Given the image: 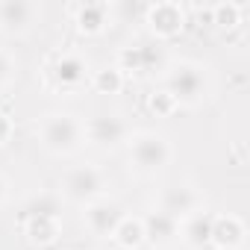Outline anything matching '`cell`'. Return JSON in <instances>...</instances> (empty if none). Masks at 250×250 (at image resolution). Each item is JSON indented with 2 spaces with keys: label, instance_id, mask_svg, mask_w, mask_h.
<instances>
[{
  "label": "cell",
  "instance_id": "1",
  "mask_svg": "<svg viewBox=\"0 0 250 250\" xmlns=\"http://www.w3.org/2000/svg\"><path fill=\"white\" fill-rule=\"evenodd\" d=\"M165 91L174 97L177 106H197L209 91L206 68L197 62H180L165 71Z\"/></svg>",
  "mask_w": 250,
  "mask_h": 250
},
{
  "label": "cell",
  "instance_id": "2",
  "mask_svg": "<svg viewBox=\"0 0 250 250\" xmlns=\"http://www.w3.org/2000/svg\"><path fill=\"white\" fill-rule=\"evenodd\" d=\"M39 136H42V145H44L50 153L68 156V153H74V150L83 145L85 130H83V124H80L74 115H68V112H53V115H47V118L42 121Z\"/></svg>",
  "mask_w": 250,
  "mask_h": 250
},
{
  "label": "cell",
  "instance_id": "3",
  "mask_svg": "<svg viewBox=\"0 0 250 250\" xmlns=\"http://www.w3.org/2000/svg\"><path fill=\"white\" fill-rule=\"evenodd\" d=\"M130 159H133V165H136L139 171L156 174V171H162V168L174 159V147H171V142H168L165 136H159V133H139V136H133V142H130Z\"/></svg>",
  "mask_w": 250,
  "mask_h": 250
},
{
  "label": "cell",
  "instance_id": "4",
  "mask_svg": "<svg viewBox=\"0 0 250 250\" xmlns=\"http://www.w3.org/2000/svg\"><path fill=\"white\" fill-rule=\"evenodd\" d=\"M103 191H106V180L94 165L71 168L62 177V194L74 203H94L103 197Z\"/></svg>",
  "mask_w": 250,
  "mask_h": 250
},
{
  "label": "cell",
  "instance_id": "5",
  "mask_svg": "<svg viewBox=\"0 0 250 250\" xmlns=\"http://www.w3.org/2000/svg\"><path fill=\"white\" fill-rule=\"evenodd\" d=\"M118 71H136V74H156L165 71V47L153 39L136 42L121 50V68Z\"/></svg>",
  "mask_w": 250,
  "mask_h": 250
},
{
  "label": "cell",
  "instance_id": "6",
  "mask_svg": "<svg viewBox=\"0 0 250 250\" xmlns=\"http://www.w3.org/2000/svg\"><path fill=\"white\" fill-rule=\"evenodd\" d=\"M83 130H85L88 142H94L97 147H118L121 142H127V136H130L127 121H124L118 112H100V115H94Z\"/></svg>",
  "mask_w": 250,
  "mask_h": 250
},
{
  "label": "cell",
  "instance_id": "7",
  "mask_svg": "<svg viewBox=\"0 0 250 250\" xmlns=\"http://www.w3.org/2000/svg\"><path fill=\"white\" fill-rule=\"evenodd\" d=\"M124 218H127V215H124L121 203H115V200H103L100 197V200L85 206V227L94 235H100V238H112Z\"/></svg>",
  "mask_w": 250,
  "mask_h": 250
},
{
  "label": "cell",
  "instance_id": "8",
  "mask_svg": "<svg viewBox=\"0 0 250 250\" xmlns=\"http://www.w3.org/2000/svg\"><path fill=\"white\" fill-rule=\"evenodd\" d=\"M159 209L165 215H171L174 221H186L188 215H194L197 209H203V197L191 186H168L159 194Z\"/></svg>",
  "mask_w": 250,
  "mask_h": 250
},
{
  "label": "cell",
  "instance_id": "9",
  "mask_svg": "<svg viewBox=\"0 0 250 250\" xmlns=\"http://www.w3.org/2000/svg\"><path fill=\"white\" fill-rule=\"evenodd\" d=\"M39 18V6L30 0H0V30L27 33Z\"/></svg>",
  "mask_w": 250,
  "mask_h": 250
},
{
  "label": "cell",
  "instance_id": "10",
  "mask_svg": "<svg viewBox=\"0 0 250 250\" xmlns=\"http://www.w3.org/2000/svg\"><path fill=\"white\" fill-rule=\"evenodd\" d=\"M50 77L56 80V85L62 88H77L88 80V65L80 53L74 50H65L53 59V68H50Z\"/></svg>",
  "mask_w": 250,
  "mask_h": 250
},
{
  "label": "cell",
  "instance_id": "11",
  "mask_svg": "<svg viewBox=\"0 0 250 250\" xmlns=\"http://www.w3.org/2000/svg\"><path fill=\"white\" fill-rule=\"evenodd\" d=\"M142 229H145V241H150L153 247H165V244L180 238V221H174L162 209H153L142 221Z\"/></svg>",
  "mask_w": 250,
  "mask_h": 250
},
{
  "label": "cell",
  "instance_id": "12",
  "mask_svg": "<svg viewBox=\"0 0 250 250\" xmlns=\"http://www.w3.org/2000/svg\"><path fill=\"white\" fill-rule=\"evenodd\" d=\"M147 24L156 36L168 39V36H177L186 24V15L180 9V3H156L147 9Z\"/></svg>",
  "mask_w": 250,
  "mask_h": 250
},
{
  "label": "cell",
  "instance_id": "13",
  "mask_svg": "<svg viewBox=\"0 0 250 250\" xmlns=\"http://www.w3.org/2000/svg\"><path fill=\"white\" fill-rule=\"evenodd\" d=\"M212 227H215V215L206 209H197L194 215L180 221V238L191 247H203L212 241Z\"/></svg>",
  "mask_w": 250,
  "mask_h": 250
},
{
  "label": "cell",
  "instance_id": "14",
  "mask_svg": "<svg viewBox=\"0 0 250 250\" xmlns=\"http://www.w3.org/2000/svg\"><path fill=\"white\" fill-rule=\"evenodd\" d=\"M244 241V224L235 215H215V227H212V241L221 250H232Z\"/></svg>",
  "mask_w": 250,
  "mask_h": 250
},
{
  "label": "cell",
  "instance_id": "15",
  "mask_svg": "<svg viewBox=\"0 0 250 250\" xmlns=\"http://www.w3.org/2000/svg\"><path fill=\"white\" fill-rule=\"evenodd\" d=\"M109 18V6L106 3H83L77 6V24L83 33H100L106 27Z\"/></svg>",
  "mask_w": 250,
  "mask_h": 250
},
{
  "label": "cell",
  "instance_id": "16",
  "mask_svg": "<svg viewBox=\"0 0 250 250\" xmlns=\"http://www.w3.org/2000/svg\"><path fill=\"white\" fill-rule=\"evenodd\" d=\"M59 215H62V206H59L56 194H39L24 206V221L27 218H53V221H59Z\"/></svg>",
  "mask_w": 250,
  "mask_h": 250
},
{
  "label": "cell",
  "instance_id": "17",
  "mask_svg": "<svg viewBox=\"0 0 250 250\" xmlns=\"http://www.w3.org/2000/svg\"><path fill=\"white\" fill-rule=\"evenodd\" d=\"M112 238H118V244L121 247H127V250H136L142 241H145V229H142V221H136V218H124L121 221V227L115 229V235Z\"/></svg>",
  "mask_w": 250,
  "mask_h": 250
},
{
  "label": "cell",
  "instance_id": "18",
  "mask_svg": "<svg viewBox=\"0 0 250 250\" xmlns=\"http://www.w3.org/2000/svg\"><path fill=\"white\" fill-rule=\"evenodd\" d=\"M27 232L39 244H50L59 235V221L53 218H27Z\"/></svg>",
  "mask_w": 250,
  "mask_h": 250
},
{
  "label": "cell",
  "instance_id": "19",
  "mask_svg": "<svg viewBox=\"0 0 250 250\" xmlns=\"http://www.w3.org/2000/svg\"><path fill=\"white\" fill-rule=\"evenodd\" d=\"M212 18L218 27H235L241 21V6L238 3H218V6H212Z\"/></svg>",
  "mask_w": 250,
  "mask_h": 250
},
{
  "label": "cell",
  "instance_id": "20",
  "mask_svg": "<svg viewBox=\"0 0 250 250\" xmlns=\"http://www.w3.org/2000/svg\"><path fill=\"white\" fill-rule=\"evenodd\" d=\"M121 83H124V74H121L118 68H103V71L94 74V88H97V91L115 94V91L121 88Z\"/></svg>",
  "mask_w": 250,
  "mask_h": 250
},
{
  "label": "cell",
  "instance_id": "21",
  "mask_svg": "<svg viewBox=\"0 0 250 250\" xmlns=\"http://www.w3.org/2000/svg\"><path fill=\"white\" fill-rule=\"evenodd\" d=\"M150 109H153V112H159V115H171V112L177 109V103H174V97L162 88L159 94H153V97H150Z\"/></svg>",
  "mask_w": 250,
  "mask_h": 250
},
{
  "label": "cell",
  "instance_id": "22",
  "mask_svg": "<svg viewBox=\"0 0 250 250\" xmlns=\"http://www.w3.org/2000/svg\"><path fill=\"white\" fill-rule=\"evenodd\" d=\"M12 77H15V59L0 47V85H6Z\"/></svg>",
  "mask_w": 250,
  "mask_h": 250
},
{
  "label": "cell",
  "instance_id": "23",
  "mask_svg": "<svg viewBox=\"0 0 250 250\" xmlns=\"http://www.w3.org/2000/svg\"><path fill=\"white\" fill-rule=\"evenodd\" d=\"M9 136H12V121H9L6 112H0V145H3Z\"/></svg>",
  "mask_w": 250,
  "mask_h": 250
},
{
  "label": "cell",
  "instance_id": "24",
  "mask_svg": "<svg viewBox=\"0 0 250 250\" xmlns=\"http://www.w3.org/2000/svg\"><path fill=\"white\" fill-rule=\"evenodd\" d=\"M6 200V183H3V177H0V203Z\"/></svg>",
  "mask_w": 250,
  "mask_h": 250
}]
</instances>
